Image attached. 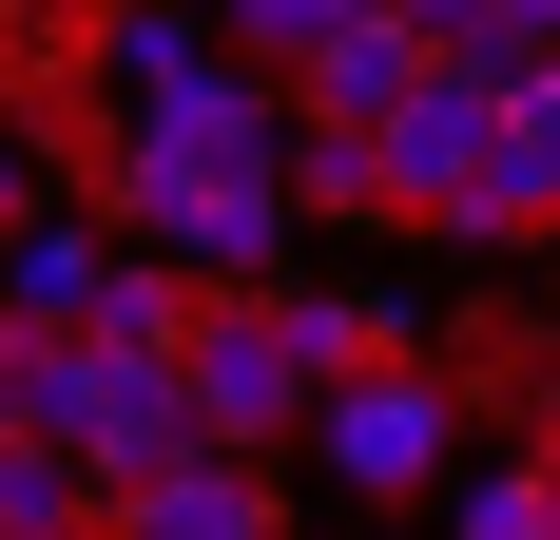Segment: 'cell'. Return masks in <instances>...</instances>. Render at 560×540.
<instances>
[{
    "instance_id": "7",
    "label": "cell",
    "mask_w": 560,
    "mask_h": 540,
    "mask_svg": "<svg viewBox=\"0 0 560 540\" xmlns=\"http://www.w3.org/2000/svg\"><path fill=\"white\" fill-rule=\"evenodd\" d=\"M310 213H348V232L387 213V174H368V136H290V232H310Z\"/></svg>"
},
{
    "instance_id": "3",
    "label": "cell",
    "mask_w": 560,
    "mask_h": 540,
    "mask_svg": "<svg viewBox=\"0 0 560 540\" xmlns=\"http://www.w3.org/2000/svg\"><path fill=\"white\" fill-rule=\"evenodd\" d=\"M310 444H329L348 502H425V483H445V444H464V406H445V367H368V386L310 406Z\"/></svg>"
},
{
    "instance_id": "8",
    "label": "cell",
    "mask_w": 560,
    "mask_h": 540,
    "mask_svg": "<svg viewBox=\"0 0 560 540\" xmlns=\"http://www.w3.org/2000/svg\"><path fill=\"white\" fill-rule=\"evenodd\" d=\"M464 540H560V463H483L464 483Z\"/></svg>"
},
{
    "instance_id": "6",
    "label": "cell",
    "mask_w": 560,
    "mask_h": 540,
    "mask_svg": "<svg viewBox=\"0 0 560 540\" xmlns=\"http://www.w3.org/2000/svg\"><path fill=\"white\" fill-rule=\"evenodd\" d=\"M97 58H116V97H136V116H155V97H194V78H213V20H155V0H136V20H97Z\"/></svg>"
},
{
    "instance_id": "4",
    "label": "cell",
    "mask_w": 560,
    "mask_h": 540,
    "mask_svg": "<svg viewBox=\"0 0 560 540\" xmlns=\"http://www.w3.org/2000/svg\"><path fill=\"white\" fill-rule=\"evenodd\" d=\"M97 290H116V213H39L0 251V328H97Z\"/></svg>"
},
{
    "instance_id": "1",
    "label": "cell",
    "mask_w": 560,
    "mask_h": 540,
    "mask_svg": "<svg viewBox=\"0 0 560 540\" xmlns=\"http://www.w3.org/2000/svg\"><path fill=\"white\" fill-rule=\"evenodd\" d=\"M213 39H232V78L271 58L290 136H387L425 97V0H232Z\"/></svg>"
},
{
    "instance_id": "5",
    "label": "cell",
    "mask_w": 560,
    "mask_h": 540,
    "mask_svg": "<svg viewBox=\"0 0 560 540\" xmlns=\"http://www.w3.org/2000/svg\"><path fill=\"white\" fill-rule=\"evenodd\" d=\"M97 540H271V463H174V483L116 502Z\"/></svg>"
},
{
    "instance_id": "9",
    "label": "cell",
    "mask_w": 560,
    "mask_h": 540,
    "mask_svg": "<svg viewBox=\"0 0 560 540\" xmlns=\"http://www.w3.org/2000/svg\"><path fill=\"white\" fill-rule=\"evenodd\" d=\"M58 193H39V136H20V116H0V251H20V232H39Z\"/></svg>"
},
{
    "instance_id": "10",
    "label": "cell",
    "mask_w": 560,
    "mask_h": 540,
    "mask_svg": "<svg viewBox=\"0 0 560 540\" xmlns=\"http://www.w3.org/2000/svg\"><path fill=\"white\" fill-rule=\"evenodd\" d=\"M541 463H560V367H541Z\"/></svg>"
},
{
    "instance_id": "2",
    "label": "cell",
    "mask_w": 560,
    "mask_h": 540,
    "mask_svg": "<svg viewBox=\"0 0 560 540\" xmlns=\"http://www.w3.org/2000/svg\"><path fill=\"white\" fill-rule=\"evenodd\" d=\"M252 174H290V97L213 58L194 97H155V116H116V193H97V213H116V251H155V232L194 213V193H252Z\"/></svg>"
}]
</instances>
